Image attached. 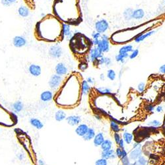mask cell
<instances>
[{
  "mask_svg": "<svg viewBox=\"0 0 165 165\" xmlns=\"http://www.w3.org/2000/svg\"><path fill=\"white\" fill-rule=\"evenodd\" d=\"M62 25L56 17L48 15L36 24V33L39 39L55 42L61 39L62 34Z\"/></svg>",
  "mask_w": 165,
  "mask_h": 165,
  "instance_id": "cell-1",
  "label": "cell"
},
{
  "mask_svg": "<svg viewBox=\"0 0 165 165\" xmlns=\"http://www.w3.org/2000/svg\"><path fill=\"white\" fill-rule=\"evenodd\" d=\"M147 23L145 25H142V26H139L136 28H133V29H125L124 31H120L118 32H116L114 34L118 36H123L124 35V38L118 42V43H125L127 42H129L132 39H134L136 37H137L140 34H142V32L145 31L146 30L149 29V24Z\"/></svg>",
  "mask_w": 165,
  "mask_h": 165,
  "instance_id": "cell-2",
  "label": "cell"
},
{
  "mask_svg": "<svg viewBox=\"0 0 165 165\" xmlns=\"http://www.w3.org/2000/svg\"><path fill=\"white\" fill-rule=\"evenodd\" d=\"M98 49L102 53H107L110 51V41H109V37L106 34H103L101 35V40L99 41V45L97 46Z\"/></svg>",
  "mask_w": 165,
  "mask_h": 165,
  "instance_id": "cell-3",
  "label": "cell"
},
{
  "mask_svg": "<svg viewBox=\"0 0 165 165\" xmlns=\"http://www.w3.org/2000/svg\"><path fill=\"white\" fill-rule=\"evenodd\" d=\"M63 80H64V79H63L62 76L58 75L57 74L52 75L50 79L49 82H48L50 89L52 90H57L59 89L61 87Z\"/></svg>",
  "mask_w": 165,
  "mask_h": 165,
  "instance_id": "cell-4",
  "label": "cell"
},
{
  "mask_svg": "<svg viewBox=\"0 0 165 165\" xmlns=\"http://www.w3.org/2000/svg\"><path fill=\"white\" fill-rule=\"evenodd\" d=\"M95 31L101 34H104L109 29V23L106 19H101L97 21L94 24Z\"/></svg>",
  "mask_w": 165,
  "mask_h": 165,
  "instance_id": "cell-5",
  "label": "cell"
},
{
  "mask_svg": "<svg viewBox=\"0 0 165 165\" xmlns=\"http://www.w3.org/2000/svg\"><path fill=\"white\" fill-rule=\"evenodd\" d=\"M49 55L54 59H58L61 58L63 54L62 48L59 45H54L51 46L48 50Z\"/></svg>",
  "mask_w": 165,
  "mask_h": 165,
  "instance_id": "cell-6",
  "label": "cell"
},
{
  "mask_svg": "<svg viewBox=\"0 0 165 165\" xmlns=\"http://www.w3.org/2000/svg\"><path fill=\"white\" fill-rule=\"evenodd\" d=\"M103 53H102L101 51L98 49V48H97V46L94 48H90L89 51V58L90 61L94 64L99 58L103 56Z\"/></svg>",
  "mask_w": 165,
  "mask_h": 165,
  "instance_id": "cell-7",
  "label": "cell"
},
{
  "mask_svg": "<svg viewBox=\"0 0 165 165\" xmlns=\"http://www.w3.org/2000/svg\"><path fill=\"white\" fill-rule=\"evenodd\" d=\"M142 145L139 146L136 148H134L129 153V159L133 161H136L139 157L142 156V149H141Z\"/></svg>",
  "mask_w": 165,
  "mask_h": 165,
  "instance_id": "cell-8",
  "label": "cell"
},
{
  "mask_svg": "<svg viewBox=\"0 0 165 165\" xmlns=\"http://www.w3.org/2000/svg\"><path fill=\"white\" fill-rule=\"evenodd\" d=\"M13 46L16 48H22L27 45V41L25 37L22 36H16L13 39Z\"/></svg>",
  "mask_w": 165,
  "mask_h": 165,
  "instance_id": "cell-9",
  "label": "cell"
},
{
  "mask_svg": "<svg viewBox=\"0 0 165 165\" xmlns=\"http://www.w3.org/2000/svg\"><path fill=\"white\" fill-rule=\"evenodd\" d=\"M55 71L57 75L64 76L67 75V73H68V68L66 66V64L62 62H60L58 63L56 65V66H55Z\"/></svg>",
  "mask_w": 165,
  "mask_h": 165,
  "instance_id": "cell-10",
  "label": "cell"
},
{
  "mask_svg": "<svg viewBox=\"0 0 165 165\" xmlns=\"http://www.w3.org/2000/svg\"><path fill=\"white\" fill-rule=\"evenodd\" d=\"M156 32H157L156 30H152V31L143 32V33L140 34V35L136 37V38H134V42L136 43H140L141 42L145 40V39L149 38V37L151 36L152 35H153V34H155Z\"/></svg>",
  "mask_w": 165,
  "mask_h": 165,
  "instance_id": "cell-11",
  "label": "cell"
},
{
  "mask_svg": "<svg viewBox=\"0 0 165 165\" xmlns=\"http://www.w3.org/2000/svg\"><path fill=\"white\" fill-rule=\"evenodd\" d=\"M29 72L32 76L39 77L42 73V68L39 65L32 64L29 67Z\"/></svg>",
  "mask_w": 165,
  "mask_h": 165,
  "instance_id": "cell-12",
  "label": "cell"
},
{
  "mask_svg": "<svg viewBox=\"0 0 165 165\" xmlns=\"http://www.w3.org/2000/svg\"><path fill=\"white\" fill-rule=\"evenodd\" d=\"M40 98L44 103H48V102L52 101L54 98V94L51 90H45L42 92Z\"/></svg>",
  "mask_w": 165,
  "mask_h": 165,
  "instance_id": "cell-13",
  "label": "cell"
},
{
  "mask_svg": "<svg viewBox=\"0 0 165 165\" xmlns=\"http://www.w3.org/2000/svg\"><path fill=\"white\" fill-rule=\"evenodd\" d=\"M67 124L72 126L78 125L81 122V118L79 116H70L66 118Z\"/></svg>",
  "mask_w": 165,
  "mask_h": 165,
  "instance_id": "cell-14",
  "label": "cell"
},
{
  "mask_svg": "<svg viewBox=\"0 0 165 165\" xmlns=\"http://www.w3.org/2000/svg\"><path fill=\"white\" fill-rule=\"evenodd\" d=\"M89 128V127H88L87 125H86L85 124H81L79 125H78V126L76 127L75 133L78 136L82 137L83 138L87 132Z\"/></svg>",
  "mask_w": 165,
  "mask_h": 165,
  "instance_id": "cell-15",
  "label": "cell"
},
{
  "mask_svg": "<svg viewBox=\"0 0 165 165\" xmlns=\"http://www.w3.org/2000/svg\"><path fill=\"white\" fill-rule=\"evenodd\" d=\"M105 140L104 139V136L103 133L102 132H99L97 134H96L94 138L93 139V143L95 147H101L102 143H103V141Z\"/></svg>",
  "mask_w": 165,
  "mask_h": 165,
  "instance_id": "cell-16",
  "label": "cell"
},
{
  "mask_svg": "<svg viewBox=\"0 0 165 165\" xmlns=\"http://www.w3.org/2000/svg\"><path fill=\"white\" fill-rule=\"evenodd\" d=\"M145 17V11L143 9H134L132 18L135 20H141Z\"/></svg>",
  "mask_w": 165,
  "mask_h": 165,
  "instance_id": "cell-17",
  "label": "cell"
},
{
  "mask_svg": "<svg viewBox=\"0 0 165 165\" xmlns=\"http://www.w3.org/2000/svg\"><path fill=\"white\" fill-rule=\"evenodd\" d=\"M101 157L106 160H109L116 159L117 157L116 155L115 151L114 149H110L109 151H102Z\"/></svg>",
  "mask_w": 165,
  "mask_h": 165,
  "instance_id": "cell-18",
  "label": "cell"
},
{
  "mask_svg": "<svg viewBox=\"0 0 165 165\" xmlns=\"http://www.w3.org/2000/svg\"><path fill=\"white\" fill-rule=\"evenodd\" d=\"M90 90V86L87 81H82L81 84V92L83 95H87Z\"/></svg>",
  "mask_w": 165,
  "mask_h": 165,
  "instance_id": "cell-19",
  "label": "cell"
},
{
  "mask_svg": "<svg viewBox=\"0 0 165 165\" xmlns=\"http://www.w3.org/2000/svg\"><path fill=\"white\" fill-rule=\"evenodd\" d=\"M17 12H18V15H19L20 17H23V18L27 17L30 14V11H29V8H28L27 7L24 6V5L20 6L18 9Z\"/></svg>",
  "mask_w": 165,
  "mask_h": 165,
  "instance_id": "cell-20",
  "label": "cell"
},
{
  "mask_svg": "<svg viewBox=\"0 0 165 165\" xmlns=\"http://www.w3.org/2000/svg\"><path fill=\"white\" fill-rule=\"evenodd\" d=\"M30 124H31L32 126L35 127L37 129H41L44 127L43 123L40 120L37 119V118H31V119L30 120Z\"/></svg>",
  "mask_w": 165,
  "mask_h": 165,
  "instance_id": "cell-21",
  "label": "cell"
},
{
  "mask_svg": "<svg viewBox=\"0 0 165 165\" xmlns=\"http://www.w3.org/2000/svg\"><path fill=\"white\" fill-rule=\"evenodd\" d=\"M101 148L103 151H106L112 149V141L108 139H105L101 145Z\"/></svg>",
  "mask_w": 165,
  "mask_h": 165,
  "instance_id": "cell-22",
  "label": "cell"
},
{
  "mask_svg": "<svg viewBox=\"0 0 165 165\" xmlns=\"http://www.w3.org/2000/svg\"><path fill=\"white\" fill-rule=\"evenodd\" d=\"M95 136H96V133H95V131L93 128H89L88 131L84 136L83 137V139L85 141H90L91 139H93L94 138Z\"/></svg>",
  "mask_w": 165,
  "mask_h": 165,
  "instance_id": "cell-23",
  "label": "cell"
},
{
  "mask_svg": "<svg viewBox=\"0 0 165 165\" xmlns=\"http://www.w3.org/2000/svg\"><path fill=\"white\" fill-rule=\"evenodd\" d=\"M62 34L63 36H66L67 38H69L71 36V27L69 25L63 23L62 25Z\"/></svg>",
  "mask_w": 165,
  "mask_h": 165,
  "instance_id": "cell-24",
  "label": "cell"
},
{
  "mask_svg": "<svg viewBox=\"0 0 165 165\" xmlns=\"http://www.w3.org/2000/svg\"><path fill=\"white\" fill-rule=\"evenodd\" d=\"M133 50H134V47L132 45H125L120 48L119 54H129V53H131Z\"/></svg>",
  "mask_w": 165,
  "mask_h": 165,
  "instance_id": "cell-25",
  "label": "cell"
},
{
  "mask_svg": "<svg viewBox=\"0 0 165 165\" xmlns=\"http://www.w3.org/2000/svg\"><path fill=\"white\" fill-rule=\"evenodd\" d=\"M55 120L57 121V122H62V121L64 120L65 119H66V114L64 111H63L62 110H58L55 114Z\"/></svg>",
  "mask_w": 165,
  "mask_h": 165,
  "instance_id": "cell-26",
  "label": "cell"
},
{
  "mask_svg": "<svg viewBox=\"0 0 165 165\" xmlns=\"http://www.w3.org/2000/svg\"><path fill=\"white\" fill-rule=\"evenodd\" d=\"M123 139L124 140L125 143L127 144V145L131 144L134 139L133 134L127 131L124 132V133H123Z\"/></svg>",
  "mask_w": 165,
  "mask_h": 165,
  "instance_id": "cell-27",
  "label": "cell"
},
{
  "mask_svg": "<svg viewBox=\"0 0 165 165\" xmlns=\"http://www.w3.org/2000/svg\"><path fill=\"white\" fill-rule=\"evenodd\" d=\"M12 107H13V110H14L15 112L18 113L23 110V107H24V106H23V104L21 101H16L15 103H13Z\"/></svg>",
  "mask_w": 165,
  "mask_h": 165,
  "instance_id": "cell-28",
  "label": "cell"
},
{
  "mask_svg": "<svg viewBox=\"0 0 165 165\" xmlns=\"http://www.w3.org/2000/svg\"><path fill=\"white\" fill-rule=\"evenodd\" d=\"M134 12V9L131 8H127L125 9V11H124V13H123V15H124V18L126 21H130L131 19H133L132 18V14Z\"/></svg>",
  "mask_w": 165,
  "mask_h": 165,
  "instance_id": "cell-29",
  "label": "cell"
},
{
  "mask_svg": "<svg viewBox=\"0 0 165 165\" xmlns=\"http://www.w3.org/2000/svg\"><path fill=\"white\" fill-rule=\"evenodd\" d=\"M129 56V54H118L115 56V60L117 62L122 63V64H124L125 61V59L128 58Z\"/></svg>",
  "mask_w": 165,
  "mask_h": 165,
  "instance_id": "cell-30",
  "label": "cell"
},
{
  "mask_svg": "<svg viewBox=\"0 0 165 165\" xmlns=\"http://www.w3.org/2000/svg\"><path fill=\"white\" fill-rule=\"evenodd\" d=\"M110 124L111 129L112 130L114 133H118V132L121 130L120 125L118 124L116 121H114V120H111Z\"/></svg>",
  "mask_w": 165,
  "mask_h": 165,
  "instance_id": "cell-31",
  "label": "cell"
},
{
  "mask_svg": "<svg viewBox=\"0 0 165 165\" xmlns=\"http://www.w3.org/2000/svg\"><path fill=\"white\" fill-rule=\"evenodd\" d=\"M96 90L97 92H99V94H112V90L110 89H109L108 87H99L96 89Z\"/></svg>",
  "mask_w": 165,
  "mask_h": 165,
  "instance_id": "cell-32",
  "label": "cell"
},
{
  "mask_svg": "<svg viewBox=\"0 0 165 165\" xmlns=\"http://www.w3.org/2000/svg\"><path fill=\"white\" fill-rule=\"evenodd\" d=\"M147 159L145 157L141 156L136 161H135L134 163L131 164V165H147Z\"/></svg>",
  "mask_w": 165,
  "mask_h": 165,
  "instance_id": "cell-33",
  "label": "cell"
},
{
  "mask_svg": "<svg viewBox=\"0 0 165 165\" xmlns=\"http://www.w3.org/2000/svg\"><path fill=\"white\" fill-rule=\"evenodd\" d=\"M106 77L110 81H114L116 78V73L114 70L113 69H108L106 72Z\"/></svg>",
  "mask_w": 165,
  "mask_h": 165,
  "instance_id": "cell-34",
  "label": "cell"
},
{
  "mask_svg": "<svg viewBox=\"0 0 165 165\" xmlns=\"http://www.w3.org/2000/svg\"><path fill=\"white\" fill-rule=\"evenodd\" d=\"M148 125H149V126H151L153 127H159L161 126L162 125V122H160V121L157 120H152L149 122L147 124Z\"/></svg>",
  "mask_w": 165,
  "mask_h": 165,
  "instance_id": "cell-35",
  "label": "cell"
},
{
  "mask_svg": "<svg viewBox=\"0 0 165 165\" xmlns=\"http://www.w3.org/2000/svg\"><path fill=\"white\" fill-rule=\"evenodd\" d=\"M18 0H1V4L5 7H9L11 5L17 3Z\"/></svg>",
  "mask_w": 165,
  "mask_h": 165,
  "instance_id": "cell-36",
  "label": "cell"
},
{
  "mask_svg": "<svg viewBox=\"0 0 165 165\" xmlns=\"http://www.w3.org/2000/svg\"><path fill=\"white\" fill-rule=\"evenodd\" d=\"M146 89V83L145 82H142L139 83L138 85V90L139 92L140 93H143V92L145 91Z\"/></svg>",
  "mask_w": 165,
  "mask_h": 165,
  "instance_id": "cell-37",
  "label": "cell"
},
{
  "mask_svg": "<svg viewBox=\"0 0 165 165\" xmlns=\"http://www.w3.org/2000/svg\"><path fill=\"white\" fill-rule=\"evenodd\" d=\"M139 54V49H138V48H137V49H135L132 51L131 53H130L129 58L130 60H134V59H135V58H136L138 56Z\"/></svg>",
  "mask_w": 165,
  "mask_h": 165,
  "instance_id": "cell-38",
  "label": "cell"
},
{
  "mask_svg": "<svg viewBox=\"0 0 165 165\" xmlns=\"http://www.w3.org/2000/svg\"><path fill=\"white\" fill-rule=\"evenodd\" d=\"M95 165H108V161L107 160L101 158V159L97 160V161L95 162Z\"/></svg>",
  "mask_w": 165,
  "mask_h": 165,
  "instance_id": "cell-39",
  "label": "cell"
},
{
  "mask_svg": "<svg viewBox=\"0 0 165 165\" xmlns=\"http://www.w3.org/2000/svg\"><path fill=\"white\" fill-rule=\"evenodd\" d=\"M121 162H122V165H131L130 159H129L128 156L121 158Z\"/></svg>",
  "mask_w": 165,
  "mask_h": 165,
  "instance_id": "cell-40",
  "label": "cell"
},
{
  "mask_svg": "<svg viewBox=\"0 0 165 165\" xmlns=\"http://www.w3.org/2000/svg\"><path fill=\"white\" fill-rule=\"evenodd\" d=\"M145 108L148 112H153L155 110V106L151 104H148L147 105H145Z\"/></svg>",
  "mask_w": 165,
  "mask_h": 165,
  "instance_id": "cell-41",
  "label": "cell"
},
{
  "mask_svg": "<svg viewBox=\"0 0 165 165\" xmlns=\"http://www.w3.org/2000/svg\"><path fill=\"white\" fill-rule=\"evenodd\" d=\"M104 62H105V57L103 56L99 58L94 64L97 65V66H103V65H104Z\"/></svg>",
  "mask_w": 165,
  "mask_h": 165,
  "instance_id": "cell-42",
  "label": "cell"
},
{
  "mask_svg": "<svg viewBox=\"0 0 165 165\" xmlns=\"http://www.w3.org/2000/svg\"><path fill=\"white\" fill-rule=\"evenodd\" d=\"M114 139L116 143L118 145V144L119 143L120 139H121L120 135L118 133H114Z\"/></svg>",
  "mask_w": 165,
  "mask_h": 165,
  "instance_id": "cell-43",
  "label": "cell"
},
{
  "mask_svg": "<svg viewBox=\"0 0 165 165\" xmlns=\"http://www.w3.org/2000/svg\"><path fill=\"white\" fill-rule=\"evenodd\" d=\"M122 149H121L120 147H118L116 149V151H115V153H116V155L117 157H119L121 158L122 157Z\"/></svg>",
  "mask_w": 165,
  "mask_h": 165,
  "instance_id": "cell-44",
  "label": "cell"
},
{
  "mask_svg": "<svg viewBox=\"0 0 165 165\" xmlns=\"http://www.w3.org/2000/svg\"><path fill=\"white\" fill-rule=\"evenodd\" d=\"M92 40H94V39H101L100 38L101 37V34L97 32H94L92 34Z\"/></svg>",
  "mask_w": 165,
  "mask_h": 165,
  "instance_id": "cell-45",
  "label": "cell"
},
{
  "mask_svg": "<svg viewBox=\"0 0 165 165\" xmlns=\"http://www.w3.org/2000/svg\"><path fill=\"white\" fill-rule=\"evenodd\" d=\"M112 64V60L110 58L105 57V62H104V65L106 66H109Z\"/></svg>",
  "mask_w": 165,
  "mask_h": 165,
  "instance_id": "cell-46",
  "label": "cell"
},
{
  "mask_svg": "<svg viewBox=\"0 0 165 165\" xmlns=\"http://www.w3.org/2000/svg\"><path fill=\"white\" fill-rule=\"evenodd\" d=\"M118 146H119L120 148L122 149H124L125 148V141H124V139H121L119 143H118Z\"/></svg>",
  "mask_w": 165,
  "mask_h": 165,
  "instance_id": "cell-47",
  "label": "cell"
},
{
  "mask_svg": "<svg viewBox=\"0 0 165 165\" xmlns=\"http://www.w3.org/2000/svg\"><path fill=\"white\" fill-rule=\"evenodd\" d=\"M87 68V63H82L79 65V69L82 71H85Z\"/></svg>",
  "mask_w": 165,
  "mask_h": 165,
  "instance_id": "cell-48",
  "label": "cell"
},
{
  "mask_svg": "<svg viewBox=\"0 0 165 165\" xmlns=\"http://www.w3.org/2000/svg\"><path fill=\"white\" fill-rule=\"evenodd\" d=\"M87 81L88 82V83H89V85H94V83H95V81L94 79L92 77H88L87 78Z\"/></svg>",
  "mask_w": 165,
  "mask_h": 165,
  "instance_id": "cell-49",
  "label": "cell"
},
{
  "mask_svg": "<svg viewBox=\"0 0 165 165\" xmlns=\"http://www.w3.org/2000/svg\"><path fill=\"white\" fill-rule=\"evenodd\" d=\"M159 72L161 74L165 75V64L162 65V66L159 67Z\"/></svg>",
  "mask_w": 165,
  "mask_h": 165,
  "instance_id": "cell-50",
  "label": "cell"
},
{
  "mask_svg": "<svg viewBox=\"0 0 165 165\" xmlns=\"http://www.w3.org/2000/svg\"><path fill=\"white\" fill-rule=\"evenodd\" d=\"M155 110H156V111L157 112H162V111H163V107L161 105H158L156 108H155Z\"/></svg>",
  "mask_w": 165,
  "mask_h": 165,
  "instance_id": "cell-51",
  "label": "cell"
},
{
  "mask_svg": "<svg viewBox=\"0 0 165 165\" xmlns=\"http://www.w3.org/2000/svg\"><path fill=\"white\" fill-rule=\"evenodd\" d=\"M141 145V144L140 143H139V142H135L133 145H132V147H133V149L134 148H136V147H139V146H140Z\"/></svg>",
  "mask_w": 165,
  "mask_h": 165,
  "instance_id": "cell-52",
  "label": "cell"
},
{
  "mask_svg": "<svg viewBox=\"0 0 165 165\" xmlns=\"http://www.w3.org/2000/svg\"><path fill=\"white\" fill-rule=\"evenodd\" d=\"M38 165H45V162L42 159L38 160Z\"/></svg>",
  "mask_w": 165,
  "mask_h": 165,
  "instance_id": "cell-53",
  "label": "cell"
},
{
  "mask_svg": "<svg viewBox=\"0 0 165 165\" xmlns=\"http://www.w3.org/2000/svg\"><path fill=\"white\" fill-rule=\"evenodd\" d=\"M100 79H101V81H103L105 80V75H104L103 73L101 74V75H100Z\"/></svg>",
  "mask_w": 165,
  "mask_h": 165,
  "instance_id": "cell-54",
  "label": "cell"
},
{
  "mask_svg": "<svg viewBox=\"0 0 165 165\" xmlns=\"http://www.w3.org/2000/svg\"><path fill=\"white\" fill-rule=\"evenodd\" d=\"M95 118H96V119H97V120H101L102 118H101V116H100L99 115H98V114H97V115H95Z\"/></svg>",
  "mask_w": 165,
  "mask_h": 165,
  "instance_id": "cell-55",
  "label": "cell"
},
{
  "mask_svg": "<svg viewBox=\"0 0 165 165\" xmlns=\"http://www.w3.org/2000/svg\"><path fill=\"white\" fill-rule=\"evenodd\" d=\"M164 3H165V0H164Z\"/></svg>",
  "mask_w": 165,
  "mask_h": 165,
  "instance_id": "cell-56",
  "label": "cell"
},
{
  "mask_svg": "<svg viewBox=\"0 0 165 165\" xmlns=\"http://www.w3.org/2000/svg\"><path fill=\"white\" fill-rule=\"evenodd\" d=\"M0 131H1V129H0Z\"/></svg>",
  "mask_w": 165,
  "mask_h": 165,
  "instance_id": "cell-57",
  "label": "cell"
}]
</instances>
